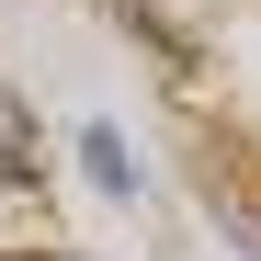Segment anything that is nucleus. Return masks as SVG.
Returning <instances> with one entry per match:
<instances>
[{"label":"nucleus","mask_w":261,"mask_h":261,"mask_svg":"<svg viewBox=\"0 0 261 261\" xmlns=\"http://www.w3.org/2000/svg\"><path fill=\"white\" fill-rule=\"evenodd\" d=\"M80 148H91V182H102V193H137V159H125V137H114V125H91Z\"/></svg>","instance_id":"f03ea898"},{"label":"nucleus","mask_w":261,"mask_h":261,"mask_svg":"<svg viewBox=\"0 0 261 261\" xmlns=\"http://www.w3.org/2000/svg\"><path fill=\"white\" fill-rule=\"evenodd\" d=\"M46 182V148H34V125H23V102L0 91V193H34Z\"/></svg>","instance_id":"f257e3e1"}]
</instances>
